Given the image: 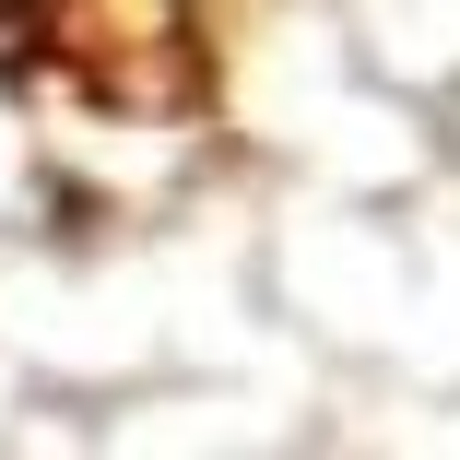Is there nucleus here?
I'll use <instances>...</instances> for the list:
<instances>
[{
	"label": "nucleus",
	"instance_id": "1",
	"mask_svg": "<svg viewBox=\"0 0 460 460\" xmlns=\"http://www.w3.org/2000/svg\"><path fill=\"white\" fill-rule=\"evenodd\" d=\"M0 71L95 119H190L213 95L201 0H0Z\"/></svg>",
	"mask_w": 460,
	"mask_h": 460
}]
</instances>
